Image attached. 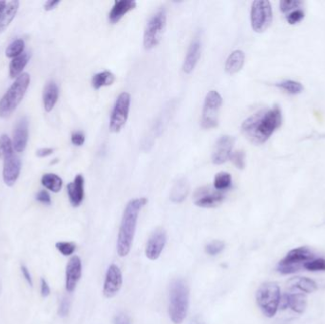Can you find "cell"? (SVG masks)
I'll list each match as a JSON object with an SVG mask.
<instances>
[{"label":"cell","mask_w":325,"mask_h":324,"mask_svg":"<svg viewBox=\"0 0 325 324\" xmlns=\"http://www.w3.org/2000/svg\"><path fill=\"white\" fill-rule=\"evenodd\" d=\"M282 114L278 105L257 112L242 124V132L255 145H262L281 126Z\"/></svg>","instance_id":"obj_1"},{"label":"cell","mask_w":325,"mask_h":324,"mask_svg":"<svg viewBox=\"0 0 325 324\" xmlns=\"http://www.w3.org/2000/svg\"><path fill=\"white\" fill-rule=\"evenodd\" d=\"M147 202L148 200L146 198L134 199L128 202L124 210L116 244L117 253L120 257H126L132 249L138 216Z\"/></svg>","instance_id":"obj_2"},{"label":"cell","mask_w":325,"mask_h":324,"mask_svg":"<svg viewBox=\"0 0 325 324\" xmlns=\"http://www.w3.org/2000/svg\"><path fill=\"white\" fill-rule=\"evenodd\" d=\"M189 306V289L184 280L172 281L169 291L168 313L171 321L181 324L185 320Z\"/></svg>","instance_id":"obj_3"},{"label":"cell","mask_w":325,"mask_h":324,"mask_svg":"<svg viewBox=\"0 0 325 324\" xmlns=\"http://www.w3.org/2000/svg\"><path fill=\"white\" fill-rule=\"evenodd\" d=\"M31 77L28 73H22L12 84L9 89L0 99V117H8L14 113L26 93Z\"/></svg>","instance_id":"obj_4"},{"label":"cell","mask_w":325,"mask_h":324,"mask_svg":"<svg viewBox=\"0 0 325 324\" xmlns=\"http://www.w3.org/2000/svg\"><path fill=\"white\" fill-rule=\"evenodd\" d=\"M281 288L276 282H264L256 293L257 304L266 317L271 318L280 307Z\"/></svg>","instance_id":"obj_5"},{"label":"cell","mask_w":325,"mask_h":324,"mask_svg":"<svg viewBox=\"0 0 325 324\" xmlns=\"http://www.w3.org/2000/svg\"><path fill=\"white\" fill-rule=\"evenodd\" d=\"M314 252L306 246L290 250L277 265V271L282 275H290L299 272L304 264L314 260Z\"/></svg>","instance_id":"obj_6"},{"label":"cell","mask_w":325,"mask_h":324,"mask_svg":"<svg viewBox=\"0 0 325 324\" xmlns=\"http://www.w3.org/2000/svg\"><path fill=\"white\" fill-rule=\"evenodd\" d=\"M167 25V11L165 8L160 9L150 18L145 33L144 47L146 50H151L160 43Z\"/></svg>","instance_id":"obj_7"},{"label":"cell","mask_w":325,"mask_h":324,"mask_svg":"<svg viewBox=\"0 0 325 324\" xmlns=\"http://www.w3.org/2000/svg\"><path fill=\"white\" fill-rule=\"evenodd\" d=\"M251 26L256 33H264L270 26L273 19L271 3L268 0H256L252 3Z\"/></svg>","instance_id":"obj_8"},{"label":"cell","mask_w":325,"mask_h":324,"mask_svg":"<svg viewBox=\"0 0 325 324\" xmlns=\"http://www.w3.org/2000/svg\"><path fill=\"white\" fill-rule=\"evenodd\" d=\"M223 99L220 93L216 90H211L204 100L202 110V127L205 130H210L218 125V117Z\"/></svg>","instance_id":"obj_9"},{"label":"cell","mask_w":325,"mask_h":324,"mask_svg":"<svg viewBox=\"0 0 325 324\" xmlns=\"http://www.w3.org/2000/svg\"><path fill=\"white\" fill-rule=\"evenodd\" d=\"M131 105V95L128 92H122L115 101L110 121V130L112 132H119L125 126L129 117Z\"/></svg>","instance_id":"obj_10"},{"label":"cell","mask_w":325,"mask_h":324,"mask_svg":"<svg viewBox=\"0 0 325 324\" xmlns=\"http://www.w3.org/2000/svg\"><path fill=\"white\" fill-rule=\"evenodd\" d=\"M225 200V195L222 191L213 189L209 186H203L196 190L194 194V203L202 208H213Z\"/></svg>","instance_id":"obj_11"},{"label":"cell","mask_w":325,"mask_h":324,"mask_svg":"<svg viewBox=\"0 0 325 324\" xmlns=\"http://www.w3.org/2000/svg\"><path fill=\"white\" fill-rule=\"evenodd\" d=\"M167 239V232L165 229L157 228L153 231L146 246L145 253L147 258L151 261L157 260L166 246Z\"/></svg>","instance_id":"obj_12"},{"label":"cell","mask_w":325,"mask_h":324,"mask_svg":"<svg viewBox=\"0 0 325 324\" xmlns=\"http://www.w3.org/2000/svg\"><path fill=\"white\" fill-rule=\"evenodd\" d=\"M123 283L122 272L116 264H111L105 274L103 294L106 298H112L117 295Z\"/></svg>","instance_id":"obj_13"},{"label":"cell","mask_w":325,"mask_h":324,"mask_svg":"<svg viewBox=\"0 0 325 324\" xmlns=\"http://www.w3.org/2000/svg\"><path fill=\"white\" fill-rule=\"evenodd\" d=\"M235 139L229 135L221 136L215 144L212 152V162L215 165H222L228 161L232 153Z\"/></svg>","instance_id":"obj_14"},{"label":"cell","mask_w":325,"mask_h":324,"mask_svg":"<svg viewBox=\"0 0 325 324\" xmlns=\"http://www.w3.org/2000/svg\"><path fill=\"white\" fill-rule=\"evenodd\" d=\"M82 276V263L78 256H72L66 267V290L72 293Z\"/></svg>","instance_id":"obj_15"},{"label":"cell","mask_w":325,"mask_h":324,"mask_svg":"<svg viewBox=\"0 0 325 324\" xmlns=\"http://www.w3.org/2000/svg\"><path fill=\"white\" fill-rule=\"evenodd\" d=\"M3 182L8 186H13L18 181L21 170V161L17 155H11L3 160Z\"/></svg>","instance_id":"obj_16"},{"label":"cell","mask_w":325,"mask_h":324,"mask_svg":"<svg viewBox=\"0 0 325 324\" xmlns=\"http://www.w3.org/2000/svg\"><path fill=\"white\" fill-rule=\"evenodd\" d=\"M201 53H202V41H201V37L197 35L194 37L187 50L185 62L183 65V70L185 71V73L189 74L193 71L201 57Z\"/></svg>","instance_id":"obj_17"},{"label":"cell","mask_w":325,"mask_h":324,"mask_svg":"<svg viewBox=\"0 0 325 324\" xmlns=\"http://www.w3.org/2000/svg\"><path fill=\"white\" fill-rule=\"evenodd\" d=\"M28 137H29V121L26 116H24L18 120L14 131L13 147L18 153L23 152L26 149Z\"/></svg>","instance_id":"obj_18"},{"label":"cell","mask_w":325,"mask_h":324,"mask_svg":"<svg viewBox=\"0 0 325 324\" xmlns=\"http://www.w3.org/2000/svg\"><path fill=\"white\" fill-rule=\"evenodd\" d=\"M84 186H85V179L81 174L76 176L73 182H71L67 185V191L69 195L70 204L73 207L80 206L84 200V197H85Z\"/></svg>","instance_id":"obj_19"},{"label":"cell","mask_w":325,"mask_h":324,"mask_svg":"<svg viewBox=\"0 0 325 324\" xmlns=\"http://www.w3.org/2000/svg\"><path fill=\"white\" fill-rule=\"evenodd\" d=\"M136 7V2L134 0H116L112 10L109 14L110 21L115 24L117 23L124 16L130 11Z\"/></svg>","instance_id":"obj_20"},{"label":"cell","mask_w":325,"mask_h":324,"mask_svg":"<svg viewBox=\"0 0 325 324\" xmlns=\"http://www.w3.org/2000/svg\"><path fill=\"white\" fill-rule=\"evenodd\" d=\"M59 96V88L54 81H50L45 86L43 91V105L46 112L53 111Z\"/></svg>","instance_id":"obj_21"},{"label":"cell","mask_w":325,"mask_h":324,"mask_svg":"<svg viewBox=\"0 0 325 324\" xmlns=\"http://www.w3.org/2000/svg\"><path fill=\"white\" fill-rule=\"evenodd\" d=\"M245 60H246V54L243 51L236 50V51L232 52L229 54V56L226 61V66H225L226 71L229 74L237 73L244 67Z\"/></svg>","instance_id":"obj_22"},{"label":"cell","mask_w":325,"mask_h":324,"mask_svg":"<svg viewBox=\"0 0 325 324\" xmlns=\"http://www.w3.org/2000/svg\"><path fill=\"white\" fill-rule=\"evenodd\" d=\"M288 284L291 290H296L301 293H313L317 289V285L315 280L302 277L293 278L292 280H289Z\"/></svg>","instance_id":"obj_23"},{"label":"cell","mask_w":325,"mask_h":324,"mask_svg":"<svg viewBox=\"0 0 325 324\" xmlns=\"http://www.w3.org/2000/svg\"><path fill=\"white\" fill-rule=\"evenodd\" d=\"M31 57V54L28 52H23L20 55L13 58L12 61L10 62L9 73L11 78H18L19 75H21L22 70L26 67L28 61Z\"/></svg>","instance_id":"obj_24"},{"label":"cell","mask_w":325,"mask_h":324,"mask_svg":"<svg viewBox=\"0 0 325 324\" xmlns=\"http://www.w3.org/2000/svg\"><path fill=\"white\" fill-rule=\"evenodd\" d=\"M18 7H19V2L18 0L10 1L9 3H7L6 8L0 15V34L9 26L10 23L13 21V19L15 18L18 13Z\"/></svg>","instance_id":"obj_25"},{"label":"cell","mask_w":325,"mask_h":324,"mask_svg":"<svg viewBox=\"0 0 325 324\" xmlns=\"http://www.w3.org/2000/svg\"><path fill=\"white\" fill-rule=\"evenodd\" d=\"M189 192V185L187 181L182 178L176 182L170 192V200L175 203H181L185 201Z\"/></svg>","instance_id":"obj_26"},{"label":"cell","mask_w":325,"mask_h":324,"mask_svg":"<svg viewBox=\"0 0 325 324\" xmlns=\"http://www.w3.org/2000/svg\"><path fill=\"white\" fill-rule=\"evenodd\" d=\"M287 295H288V301H289V307L291 309L298 314L304 313L307 305L306 296L301 292L299 293L293 290L291 293H287Z\"/></svg>","instance_id":"obj_27"},{"label":"cell","mask_w":325,"mask_h":324,"mask_svg":"<svg viewBox=\"0 0 325 324\" xmlns=\"http://www.w3.org/2000/svg\"><path fill=\"white\" fill-rule=\"evenodd\" d=\"M115 81V76L109 70H104L94 74L91 80L92 87L95 89H100L103 87L111 86Z\"/></svg>","instance_id":"obj_28"},{"label":"cell","mask_w":325,"mask_h":324,"mask_svg":"<svg viewBox=\"0 0 325 324\" xmlns=\"http://www.w3.org/2000/svg\"><path fill=\"white\" fill-rule=\"evenodd\" d=\"M41 184L52 192L57 193L61 190L63 181L61 178L53 173H46L41 179Z\"/></svg>","instance_id":"obj_29"},{"label":"cell","mask_w":325,"mask_h":324,"mask_svg":"<svg viewBox=\"0 0 325 324\" xmlns=\"http://www.w3.org/2000/svg\"><path fill=\"white\" fill-rule=\"evenodd\" d=\"M276 87L281 88L282 90H284L285 92L289 93L291 95H297L299 94L303 91V86L301 85V83H299L298 81H294V80H284L281 81L280 83L276 84Z\"/></svg>","instance_id":"obj_30"},{"label":"cell","mask_w":325,"mask_h":324,"mask_svg":"<svg viewBox=\"0 0 325 324\" xmlns=\"http://www.w3.org/2000/svg\"><path fill=\"white\" fill-rule=\"evenodd\" d=\"M232 177L228 172H220L214 178V188L218 191L227 190L231 187Z\"/></svg>","instance_id":"obj_31"},{"label":"cell","mask_w":325,"mask_h":324,"mask_svg":"<svg viewBox=\"0 0 325 324\" xmlns=\"http://www.w3.org/2000/svg\"><path fill=\"white\" fill-rule=\"evenodd\" d=\"M14 154L13 143L7 134L0 136V159H5Z\"/></svg>","instance_id":"obj_32"},{"label":"cell","mask_w":325,"mask_h":324,"mask_svg":"<svg viewBox=\"0 0 325 324\" xmlns=\"http://www.w3.org/2000/svg\"><path fill=\"white\" fill-rule=\"evenodd\" d=\"M25 43L22 39H16L7 47L5 54L9 58H15L24 52Z\"/></svg>","instance_id":"obj_33"},{"label":"cell","mask_w":325,"mask_h":324,"mask_svg":"<svg viewBox=\"0 0 325 324\" xmlns=\"http://www.w3.org/2000/svg\"><path fill=\"white\" fill-rule=\"evenodd\" d=\"M229 159L239 169H244L246 167V153L244 150H236L232 152Z\"/></svg>","instance_id":"obj_34"},{"label":"cell","mask_w":325,"mask_h":324,"mask_svg":"<svg viewBox=\"0 0 325 324\" xmlns=\"http://www.w3.org/2000/svg\"><path fill=\"white\" fill-rule=\"evenodd\" d=\"M55 247L63 256H70L74 253L76 245L71 242H57Z\"/></svg>","instance_id":"obj_35"},{"label":"cell","mask_w":325,"mask_h":324,"mask_svg":"<svg viewBox=\"0 0 325 324\" xmlns=\"http://www.w3.org/2000/svg\"><path fill=\"white\" fill-rule=\"evenodd\" d=\"M225 249V243L220 240H214L205 246V252L210 256L220 254Z\"/></svg>","instance_id":"obj_36"},{"label":"cell","mask_w":325,"mask_h":324,"mask_svg":"<svg viewBox=\"0 0 325 324\" xmlns=\"http://www.w3.org/2000/svg\"><path fill=\"white\" fill-rule=\"evenodd\" d=\"M303 268L311 272L325 271V259L323 258L314 259L305 263Z\"/></svg>","instance_id":"obj_37"},{"label":"cell","mask_w":325,"mask_h":324,"mask_svg":"<svg viewBox=\"0 0 325 324\" xmlns=\"http://www.w3.org/2000/svg\"><path fill=\"white\" fill-rule=\"evenodd\" d=\"M301 4L302 2L299 0H283L280 3V9L284 14V13L292 12L294 10L299 9Z\"/></svg>","instance_id":"obj_38"},{"label":"cell","mask_w":325,"mask_h":324,"mask_svg":"<svg viewBox=\"0 0 325 324\" xmlns=\"http://www.w3.org/2000/svg\"><path fill=\"white\" fill-rule=\"evenodd\" d=\"M303 18H304V12L300 9L292 11L286 17L287 22L291 25H295V24L299 23V21H301Z\"/></svg>","instance_id":"obj_39"},{"label":"cell","mask_w":325,"mask_h":324,"mask_svg":"<svg viewBox=\"0 0 325 324\" xmlns=\"http://www.w3.org/2000/svg\"><path fill=\"white\" fill-rule=\"evenodd\" d=\"M70 302L69 298H64L60 302L59 309H58V315L61 317H65L69 315L70 313Z\"/></svg>","instance_id":"obj_40"},{"label":"cell","mask_w":325,"mask_h":324,"mask_svg":"<svg viewBox=\"0 0 325 324\" xmlns=\"http://www.w3.org/2000/svg\"><path fill=\"white\" fill-rule=\"evenodd\" d=\"M35 199H36V201H39V202H41L43 204H46V205H50L52 203L51 196L46 190H41V191L37 193L36 196H35Z\"/></svg>","instance_id":"obj_41"},{"label":"cell","mask_w":325,"mask_h":324,"mask_svg":"<svg viewBox=\"0 0 325 324\" xmlns=\"http://www.w3.org/2000/svg\"><path fill=\"white\" fill-rule=\"evenodd\" d=\"M85 140H86V137H85V134L83 132H73L72 135H71V143L74 146H77V147L82 146L85 143Z\"/></svg>","instance_id":"obj_42"},{"label":"cell","mask_w":325,"mask_h":324,"mask_svg":"<svg viewBox=\"0 0 325 324\" xmlns=\"http://www.w3.org/2000/svg\"><path fill=\"white\" fill-rule=\"evenodd\" d=\"M114 324H132V320L125 313H119L115 315Z\"/></svg>","instance_id":"obj_43"},{"label":"cell","mask_w":325,"mask_h":324,"mask_svg":"<svg viewBox=\"0 0 325 324\" xmlns=\"http://www.w3.org/2000/svg\"><path fill=\"white\" fill-rule=\"evenodd\" d=\"M40 283H41V296L43 298L49 297L50 294H51V289H50V286H49L48 282L46 281L45 279L42 278L41 280H40Z\"/></svg>","instance_id":"obj_44"},{"label":"cell","mask_w":325,"mask_h":324,"mask_svg":"<svg viewBox=\"0 0 325 324\" xmlns=\"http://www.w3.org/2000/svg\"><path fill=\"white\" fill-rule=\"evenodd\" d=\"M21 273H22V275H23V277L25 278V280H26L27 282H28V284L31 286V287H33V280H32V276H31V274H30V271L28 270V268H27L26 266L25 265H21Z\"/></svg>","instance_id":"obj_45"},{"label":"cell","mask_w":325,"mask_h":324,"mask_svg":"<svg viewBox=\"0 0 325 324\" xmlns=\"http://www.w3.org/2000/svg\"><path fill=\"white\" fill-rule=\"evenodd\" d=\"M289 307V301H288V295L287 293H284L281 296V300H280V307L281 310H286Z\"/></svg>","instance_id":"obj_46"},{"label":"cell","mask_w":325,"mask_h":324,"mask_svg":"<svg viewBox=\"0 0 325 324\" xmlns=\"http://www.w3.org/2000/svg\"><path fill=\"white\" fill-rule=\"evenodd\" d=\"M53 153V149H48V148H46V149H39L36 150V155L40 158L47 157V156H49V155H51Z\"/></svg>","instance_id":"obj_47"},{"label":"cell","mask_w":325,"mask_h":324,"mask_svg":"<svg viewBox=\"0 0 325 324\" xmlns=\"http://www.w3.org/2000/svg\"><path fill=\"white\" fill-rule=\"evenodd\" d=\"M60 3L59 0H49L44 4V8L46 11H51L54 9L58 4Z\"/></svg>","instance_id":"obj_48"},{"label":"cell","mask_w":325,"mask_h":324,"mask_svg":"<svg viewBox=\"0 0 325 324\" xmlns=\"http://www.w3.org/2000/svg\"><path fill=\"white\" fill-rule=\"evenodd\" d=\"M189 324H205L204 323V321L202 320V317L201 316H199V315H196V316H194L193 318L191 319V321H190V323Z\"/></svg>","instance_id":"obj_49"},{"label":"cell","mask_w":325,"mask_h":324,"mask_svg":"<svg viewBox=\"0 0 325 324\" xmlns=\"http://www.w3.org/2000/svg\"><path fill=\"white\" fill-rule=\"evenodd\" d=\"M7 6V2L6 1H0V15L2 14V12L6 8Z\"/></svg>","instance_id":"obj_50"},{"label":"cell","mask_w":325,"mask_h":324,"mask_svg":"<svg viewBox=\"0 0 325 324\" xmlns=\"http://www.w3.org/2000/svg\"><path fill=\"white\" fill-rule=\"evenodd\" d=\"M58 162V160L57 159H55V161H53V162H52L51 164H55V163H57Z\"/></svg>","instance_id":"obj_51"}]
</instances>
